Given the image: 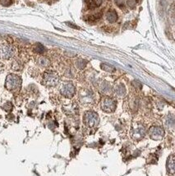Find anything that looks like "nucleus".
Segmentation results:
<instances>
[{"mask_svg": "<svg viewBox=\"0 0 175 176\" xmlns=\"http://www.w3.org/2000/svg\"><path fill=\"white\" fill-rule=\"evenodd\" d=\"M106 18L110 23H114L118 20V14L114 10H109L106 14Z\"/></svg>", "mask_w": 175, "mask_h": 176, "instance_id": "obj_10", "label": "nucleus"}, {"mask_svg": "<svg viewBox=\"0 0 175 176\" xmlns=\"http://www.w3.org/2000/svg\"><path fill=\"white\" fill-rule=\"evenodd\" d=\"M115 4L119 8H123L124 6V0H114Z\"/></svg>", "mask_w": 175, "mask_h": 176, "instance_id": "obj_23", "label": "nucleus"}, {"mask_svg": "<svg viewBox=\"0 0 175 176\" xmlns=\"http://www.w3.org/2000/svg\"><path fill=\"white\" fill-rule=\"evenodd\" d=\"M21 85V77L16 74H9L8 75L5 82V86L11 91H17L20 89Z\"/></svg>", "mask_w": 175, "mask_h": 176, "instance_id": "obj_1", "label": "nucleus"}, {"mask_svg": "<svg viewBox=\"0 0 175 176\" xmlns=\"http://www.w3.org/2000/svg\"><path fill=\"white\" fill-rule=\"evenodd\" d=\"M116 106V101L110 97L104 98L101 101V109L106 113L114 112Z\"/></svg>", "mask_w": 175, "mask_h": 176, "instance_id": "obj_5", "label": "nucleus"}, {"mask_svg": "<svg viewBox=\"0 0 175 176\" xmlns=\"http://www.w3.org/2000/svg\"><path fill=\"white\" fill-rule=\"evenodd\" d=\"M136 3H137V1L136 0H127V3L128 7H129L130 8H135V7L136 5Z\"/></svg>", "mask_w": 175, "mask_h": 176, "instance_id": "obj_21", "label": "nucleus"}, {"mask_svg": "<svg viewBox=\"0 0 175 176\" xmlns=\"http://www.w3.org/2000/svg\"><path fill=\"white\" fill-rule=\"evenodd\" d=\"M81 100L82 103H91V101L93 100V95L91 93V91H82L81 93Z\"/></svg>", "mask_w": 175, "mask_h": 176, "instance_id": "obj_9", "label": "nucleus"}, {"mask_svg": "<svg viewBox=\"0 0 175 176\" xmlns=\"http://www.w3.org/2000/svg\"><path fill=\"white\" fill-rule=\"evenodd\" d=\"M3 70H4V65H3V63L0 62V73H3Z\"/></svg>", "mask_w": 175, "mask_h": 176, "instance_id": "obj_25", "label": "nucleus"}, {"mask_svg": "<svg viewBox=\"0 0 175 176\" xmlns=\"http://www.w3.org/2000/svg\"><path fill=\"white\" fill-rule=\"evenodd\" d=\"M16 50L14 47L10 45H0V59L8 60L15 55Z\"/></svg>", "mask_w": 175, "mask_h": 176, "instance_id": "obj_4", "label": "nucleus"}, {"mask_svg": "<svg viewBox=\"0 0 175 176\" xmlns=\"http://www.w3.org/2000/svg\"><path fill=\"white\" fill-rule=\"evenodd\" d=\"M43 82L47 86H55L59 82V77L55 72L47 71L43 75Z\"/></svg>", "mask_w": 175, "mask_h": 176, "instance_id": "obj_2", "label": "nucleus"}, {"mask_svg": "<svg viewBox=\"0 0 175 176\" xmlns=\"http://www.w3.org/2000/svg\"><path fill=\"white\" fill-rule=\"evenodd\" d=\"M114 92L116 96L118 97H123L126 95V88L123 84H118V85L115 86Z\"/></svg>", "mask_w": 175, "mask_h": 176, "instance_id": "obj_11", "label": "nucleus"}, {"mask_svg": "<svg viewBox=\"0 0 175 176\" xmlns=\"http://www.w3.org/2000/svg\"><path fill=\"white\" fill-rule=\"evenodd\" d=\"M100 91L104 94H109L111 91V86H110V85L108 82H104L100 85Z\"/></svg>", "mask_w": 175, "mask_h": 176, "instance_id": "obj_14", "label": "nucleus"}, {"mask_svg": "<svg viewBox=\"0 0 175 176\" xmlns=\"http://www.w3.org/2000/svg\"><path fill=\"white\" fill-rule=\"evenodd\" d=\"M86 3L89 9H94L101 5L102 0H86Z\"/></svg>", "mask_w": 175, "mask_h": 176, "instance_id": "obj_12", "label": "nucleus"}, {"mask_svg": "<svg viewBox=\"0 0 175 176\" xmlns=\"http://www.w3.org/2000/svg\"><path fill=\"white\" fill-rule=\"evenodd\" d=\"M149 135L151 138L154 140L162 139L164 135V131L162 127H152L149 130Z\"/></svg>", "mask_w": 175, "mask_h": 176, "instance_id": "obj_7", "label": "nucleus"}, {"mask_svg": "<svg viewBox=\"0 0 175 176\" xmlns=\"http://www.w3.org/2000/svg\"><path fill=\"white\" fill-rule=\"evenodd\" d=\"M12 68L15 71H19L21 68V64L17 60L13 61V63L12 64Z\"/></svg>", "mask_w": 175, "mask_h": 176, "instance_id": "obj_20", "label": "nucleus"}, {"mask_svg": "<svg viewBox=\"0 0 175 176\" xmlns=\"http://www.w3.org/2000/svg\"><path fill=\"white\" fill-rule=\"evenodd\" d=\"M36 63L39 67L47 68L49 66L50 61L48 60L47 58H45V57H44V56H40V57H39V58H37Z\"/></svg>", "mask_w": 175, "mask_h": 176, "instance_id": "obj_13", "label": "nucleus"}, {"mask_svg": "<svg viewBox=\"0 0 175 176\" xmlns=\"http://www.w3.org/2000/svg\"><path fill=\"white\" fill-rule=\"evenodd\" d=\"M101 68H102L103 70H105V71H106V72H114V68H113L112 66H110V65H108V64H101Z\"/></svg>", "mask_w": 175, "mask_h": 176, "instance_id": "obj_19", "label": "nucleus"}, {"mask_svg": "<svg viewBox=\"0 0 175 176\" xmlns=\"http://www.w3.org/2000/svg\"><path fill=\"white\" fill-rule=\"evenodd\" d=\"M102 12H100L96 13V14H94V15H90L87 16V17H86L85 19H86V21H98V20H100L101 18V17H102Z\"/></svg>", "mask_w": 175, "mask_h": 176, "instance_id": "obj_15", "label": "nucleus"}, {"mask_svg": "<svg viewBox=\"0 0 175 176\" xmlns=\"http://www.w3.org/2000/svg\"><path fill=\"white\" fill-rule=\"evenodd\" d=\"M136 1H138V0H136Z\"/></svg>", "mask_w": 175, "mask_h": 176, "instance_id": "obj_27", "label": "nucleus"}, {"mask_svg": "<svg viewBox=\"0 0 175 176\" xmlns=\"http://www.w3.org/2000/svg\"><path fill=\"white\" fill-rule=\"evenodd\" d=\"M86 64V61L83 60L82 58H80V59H78V60L76 62V66H77V68H78L79 69L84 68Z\"/></svg>", "mask_w": 175, "mask_h": 176, "instance_id": "obj_18", "label": "nucleus"}, {"mask_svg": "<svg viewBox=\"0 0 175 176\" xmlns=\"http://www.w3.org/2000/svg\"><path fill=\"white\" fill-rule=\"evenodd\" d=\"M0 3L3 6H9L12 3V0H0Z\"/></svg>", "mask_w": 175, "mask_h": 176, "instance_id": "obj_22", "label": "nucleus"}, {"mask_svg": "<svg viewBox=\"0 0 175 176\" xmlns=\"http://www.w3.org/2000/svg\"><path fill=\"white\" fill-rule=\"evenodd\" d=\"M168 170L171 174L173 173V171H174V158H173V156H171L170 158L168 160Z\"/></svg>", "mask_w": 175, "mask_h": 176, "instance_id": "obj_16", "label": "nucleus"}, {"mask_svg": "<svg viewBox=\"0 0 175 176\" xmlns=\"http://www.w3.org/2000/svg\"><path fill=\"white\" fill-rule=\"evenodd\" d=\"M34 50L36 53H38V54H43L45 52V49L44 46L41 45L40 43H37V44H36L34 46Z\"/></svg>", "mask_w": 175, "mask_h": 176, "instance_id": "obj_17", "label": "nucleus"}, {"mask_svg": "<svg viewBox=\"0 0 175 176\" xmlns=\"http://www.w3.org/2000/svg\"><path fill=\"white\" fill-rule=\"evenodd\" d=\"M67 24L68 25V26H70L71 27L75 28V29H80V28H79V27H77V26H75V25H73V24H72V23H68V22H67Z\"/></svg>", "mask_w": 175, "mask_h": 176, "instance_id": "obj_26", "label": "nucleus"}, {"mask_svg": "<svg viewBox=\"0 0 175 176\" xmlns=\"http://www.w3.org/2000/svg\"><path fill=\"white\" fill-rule=\"evenodd\" d=\"M61 94L67 98L73 97L75 95L76 88L71 82H64L60 86Z\"/></svg>", "mask_w": 175, "mask_h": 176, "instance_id": "obj_6", "label": "nucleus"}, {"mask_svg": "<svg viewBox=\"0 0 175 176\" xmlns=\"http://www.w3.org/2000/svg\"><path fill=\"white\" fill-rule=\"evenodd\" d=\"M83 122L86 126L88 127H94L98 125L100 122V118L96 113L94 111H87L84 115Z\"/></svg>", "mask_w": 175, "mask_h": 176, "instance_id": "obj_3", "label": "nucleus"}, {"mask_svg": "<svg viewBox=\"0 0 175 176\" xmlns=\"http://www.w3.org/2000/svg\"><path fill=\"white\" fill-rule=\"evenodd\" d=\"M146 130L144 126L141 124L136 125V127L133 130V137L136 139H140L145 135Z\"/></svg>", "mask_w": 175, "mask_h": 176, "instance_id": "obj_8", "label": "nucleus"}, {"mask_svg": "<svg viewBox=\"0 0 175 176\" xmlns=\"http://www.w3.org/2000/svg\"><path fill=\"white\" fill-rule=\"evenodd\" d=\"M12 104L10 103V102H8L4 105V106H3V109H5L6 111H10L11 109H12Z\"/></svg>", "mask_w": 175, "mask_h": 176, "instance_id": "obj_24", "label": "nucleus"}]
</instances>
